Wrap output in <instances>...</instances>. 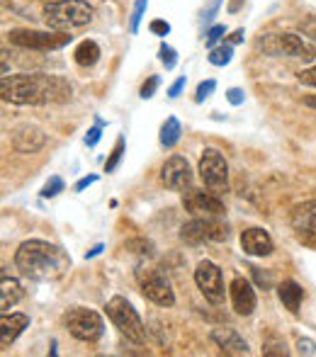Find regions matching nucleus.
Returning <instances> with one entry per match:
<instances>
[{
    "instance_id": "23",
    "label": "nucleus",
    "mask_w": 316,
    "mask_h": 357,
    "mask_svg": "<svg viewBox=\"0 0 316 357\" xmlns=\"http://www.w3.org/2000/svg\"><path fill=\"white\" fill-rule=\"evenodd\" d=\"M180 134H183V126H180V122L176 119V117H168L166 122H163V126H161V146L163 148H173L180 141Z\"/></svg>"
},
{
    "instance_id": "5",
    "label": "nucleus",
    "mask_w": 316,
    "mask_h": 357,
    "mask_svg": "<svg viewBox=\"0 0 316 357\" xmlns=\"http://www.w3.org/2000/svg\"><path fill=\"white\" fill-rule=\"evenodd\" d=\"M107 311V318L115 323V328L127 338V340L136 342V345H144L146 342V328H144V321L141 316L136 313V309L129 304V299L124 297H112L105 307Z\"/></svg>"
},
{
    "instance_id": "30",
    "label": "nucleus",
    "mask_w": 316,
    "mask_h": 357,
    "mask_svg": "<svg viewBox=\"0 0 316 357\" xmlns=\"http://www.w3.org/2000/svg\"><path fill=\"white\" fill-rule=\"evenodd\" d=\"M224 35H226V27L224 25H212L210 30H207V35H205V44L210 46V49H214Z\"/></svg>"
},
{
    "instance_id": "42",
    "label": "nucleus",
    "mask_w": 316,
    "mask_h": 357,
    "mask_svg": "<svg viewBox=\"0 0 316 357\" xmlns=\"http://www.w3.org/2000/svg\"><path fill=\"white\" fill-rule=\"evenodd\" d=\"M263 355H287V350H285V345H280V342H275V345L266 347V350H263Z\"/></svg>"
},
{
    "instance_id": "4",
    "label": "nucleus",
    "mask_w": 316,
    "mask_h": 357,
    "mask_svg": "<svg viewBox=\"0 0 316 357\" xmlns=\"http://www.w3.org/2000/svg\"><path fill=\"white\" fill-rule=\"evenodd\" d=\"M258 51L268 56H290V59L314 61L316 46L306 41L304 37L292 35V32H282V35H266L258 39Z\"/></svg>"
},
{
    "instance_id": "47",
    "label": "nucleus",
    "mask_w": 316,
    "mask_h": 357,
    "mask_svg": "<svg viewBox=\"0 0 316 357\" xmlns=\"http://www.w3.org/2000/svg\"><path fill=\"white\" fill-rule=\"evenodd\" d=\"M314 39H316V35H314Z\"/></svg>"
},
{
    "instance_id": "13",
    "label": "nucleus",
    "mask_w": 316,
    "mask_h": 357,
    "mask_svg": "<svg viewBox=\"0 0 316 357\" xmlns=\"http://www.w3.org/2000/svg\"><path fill=\"white\" fill-rule=\"evenodd\" d=\"M292 229L304 246L316 248V200L301 202L292 209Z\"/></svg>"
},
{
    "instance_id": "35",
    "label": "nucleus",
    "mask_w": 316,
    "mask_h": 357,
    "mask_svg": "<svg viewBox=\"0 0 316 357\" xmlns=\"http://www.w3.org/2000/svg\"><path fill=\"white\" fill-rule=\"evenodd\" d=\"M297 78H299V83H304V86L316 88V66H311V68H306V70H299Z\"/></svg>"
},
{
    "instance_id": "32",
    "label": "nucleus",
    "mask_w": 316,
    "mask_h": 357,
    "mask_svg": "<svg viewBox=\"0 0 316 357\" xmlns=\"http://www.w3.org/2000/svg\"><path fill=\"white\" fill-rule=\"evenodd\" d=\"M214 90H216V81H212V78H210V81H202L200 86H197V90H195V102H205Z\"/></svg>"
},
{
    "instance_id": "8",
    "label": "nucleus",
    "mask_w": 316,
    "mask_h": 357,
    "mask_svg": "<svg viewBox=\"0 0 316 357\" xmlns=\"http://www.w3.org/2000/svg\"><path fill=\"white\" fill-rule=\"evenodd\" d=\"M10 44L20 46V49H32V51H56L64 49L73 37L66 32H39V30H10L8 32Z\"/></svg>"
},
{
    "instance_id": "28",
    "label": "nucleus",
    "mask_w": 316,
    "mask_h": 357,
    "mask_svg": "<svg viewBox=\"0 0 316 357\" xmlns=\"http://www.w3.org/2000/svg\"><path fill=\"white\" fill-rule=\"evenodd\" d=\"M64 187H66V185H64V180H61L59 175H51L49 182H46V185L41 187L39 195L44 197V200H54L56 195H61V192H64Z\"/></svg>"
},
{
    "instance_id": "37",
    "label": "nucleus",
    "mask_w": 316,
    "mask_h": 357,
    "mask_svg": "<svg viewBox=\"0 0 316 357\" xmlns=\"http://www.w3.org/2000/svg\"><path fill=\"white\" fill-rule=\"evenodd\" d=\"M100 136H102V126H100V124L93 126V129H88V134H86V146H88V148L97 146V141H100Z\"/></svg>"
},
{
    "instance_id": "46",
    "label": "nucleus",
    "mask_w": 316,
    "mask_h": 357,
    "mask_svg": "<svg viewBox=\"0 0 316 357\" xmlns=\"http://www.w3.org/2000/svg\"><path fill=\"white\" fill-rule=\"evenodd\" d=\"M304 105L306 107H314V110H316V95H306L304 97Z\"/></svg>"
},
{
    "instance_id": "12",
    "label": "nucleus",
    "mask_w": 316,
    "mask_h": 357,
    "mask_svg": "<svg viewBox=\"0 0 316 357\" xmlns=\"http://www.w3.org/2000/svg\"><path fill=\"white\" fill-rule=\"evenodd\" d=\"M195 284L210 304H221L224 302V275H221L219 265L212 260H200L195 267Z\"/></svg>"
},
{
    "instance_id": "6",
    "label": "nucleus",
    "mask_w": 316,
    "mask_h": 357,
    "mask_svg": "<svg viewBox=\"0 0 316 357\" xmlns=\"http://www.w3.org/2000/svg\"><path fill=\"white\" fill-rule=\"evenodd\" d=\"M64 326L75 340L81 342H97L102 338V331H105V323H102L100 313L86 307L68 309L64 313Z\"/></svg>"
},
{
    "instance_id": "31",
    "label": "nucleus",
    "mask_w": 316,
    "mask_h": 357,
    "mask_svg": "<svg viewBox=\"0 0 316 357\" xmlns=\"http://www.w3.org/2000/svg\"><path fill=\"white\" fill-rule=\"evenodd\" d=\"M158 86H161V78H158V76H149V78H146V83L141 86V90H139L141 100H149V97H154L156 90H158Z\"/></svg>"
},
{
    "instance_id": "3",
    "label": "nucleus",
    "mask_w": 316,
    "mask_h": 357,
    "mask_svg": "<svg viewBox=\"0 0 316 357\" xmlns=\"http://www.w3.org/2000/svg\"><path fill=\"white\" fill-rule=\"evenodd\" d=\"M95 10L88 0H56L44 6V22L49 30H75L93 22Z\"/></svg>"
},
{
    "instance_id": "24",
    "label": "nucleus",
    "mask_w": 316,
    "mask_h": 357,
    "mask_svg": "<svg viewBox=\"0 0 316 357\" xmlns=\"http://www.w3.org/2000/svg\"><path fill=\"white\" fill-rule=\"evenodd\" d=\"M231 59H234V44H221V46H214L210 51V64L212 66H229Z\"/></svg>"
},
{
    "instance_id": "25",
    "label": "nucleus",
    "mask_w": 316,
    "mask_h": 357,
    "mask_svg": "<svg viewBox=\"0 0 316 357\" xmlns=\"http://www.w3.org/2000/svg\"><path fill=\"white\" fill-rule=\"evenodd\" d=\"M124 148H127V139H124V136H120V139H117V144H115V148H112L110 158H107V163H105V173H115L117 171L122 156H124Z\"/></svg>"
},
{
    "instance_id": "40",
    "label": "nucleus",
    "mask_w": 316,
    "mask_h": 357,
    "mask_svg": "<svg viewBox=\"0 0 316 357\" xmlns=\"http://www.w3.org/2000/svg\"><path fill=\"white\" fill-rule=\"evenodd\" d=\"M95 182H97V175L81 177V180L75 182V187H73V190H75V192H83V190H88V187H91V185H95Z\"/></svg>"
},
{
    "instance_id": "27",
    "label": "nucleus",
    "mask_w": 316,
    "mask_h": 357,
    "mask_svg": "<svg viewBox=\"0 0 316 357\" xmlns=\"http://www.w3.org/2000/svg\"><path fill=\"white\" fill-rule=\"evenodd\" d=\"M158 59H161V64L166 66V70H173L178 66V51L173 49L171 44L163 41V44L158 46Z\"/></svg>"
},
{
    "instance_id": "11",
    "label": "nucleus",
    "mask_w": 316,
    "mask_h": 357,
    "mask_svg": "<svg viewBox=\"0 0 316 357\" xmlns=\"http://www.w3.org/2000/svg\"><path fill=\"white\" fill-rule=\"evenodd\" d=\"M183 206L185 211H190L192 217H224L226 206L221 202V197L216 192H205V190H195V187H187L183 192Z\"/></svg>"
},
{
    "instance_id": "34",
    "label": "nucleus",
    "mask_w": 316,
    "mask_h": 357,
    "mask_svg": "<svg viewBox=\"0 0 316 357\" xmlns=\"http://www.w3.org/2000/svg\"><path fill=\"white\" fill-rule=\"evenodd\" d=\"M226 100H229L234 107H239V105H243V100H246V93H243L241 88H229V90H226Z\"/></svg>"
},
{
    "instance_id": "41",
    "label": "nucleus",
    "mask_w": 316,
    "mask_h": 357,
    "mask_svg": "<svg viewBox=\"0 0 316 357\" xmlns=\"http://www.w3.org/2000/svg\"><path fill=\"white\" fill-rule=\"evenodd\" d=\"M248 270L253 272V277H256V282H258V284H261L263 289H268V287H270V277H268V275H263V272L258 270V267H248Z\"/></svg>"
},
{
    "instance_id": "14",
    "label": "nucleus",
    "mask_w": 316,
    "mask_h": 357,
    "mask_svg": "<svg viewBox=\"0 0 316 357\" xmlns=\"http://www.w3.org/2000/svg\"><path fill=\"white\" fill-rule=\"evenodd\" d=\"M161 182L168 187V190L176 192H185L187 187L192 185V171L190 163L183 156H171L161 168Z\"/></svg>"
},
{
    "instance_id": "19",
    "label": "nucleus",
    "mask_w": 316,
    "mask_h": 357,
    "mask_svg": "<svg viewBox=\"0 0 316 357\" xmlns=\"http://www.w3.org/2000/svg\"><path fill=\"white\" fill-rule=\"evenodd\" d=\"M25 328H30V316L27 313H10V316L3 313V318H0V345L10 347Z\"/></svg>"
},
{
    "instance_id": "16",
    "label": "nucleus",
    "mask_w": 316,
    "mask_h": 357,
    "mask_svg": "<svg viewBox=\"0 0 316 357\" xmlns=\"http://www.w3.org/2000/svg\"><path fill=\"white\" fill-rule=\"evenodd\" d=\"M44 146H46V134L39 126L22 124L12 131V148H15L17 153H37Z\"/></svg>"
},
{
    "instance_id": "15",
    "label": "nucleus",
    "mask_w": 316,
    "mask_h": 357,
    "mask_svg": "<svg viewBox=\"0 0 316 357\" xmlns=\"http://www.w3.org/2000/svg\"><path fill=\"white\" fill-rule=\"evenodd\" d=\"M229 294H231V304H234V311L239 316H251L258 307V299H256V289L253 284L246 280V277L236 275L229 284Z\"/></svg>"
},
{
    "instance_id": "7",
    "label": "nucleus",
    "mask_w": 316,
    "mask_h": 357,
    "mask_svg": "<svg viewBox=\"0 0 316 357\" xmlns=\"http://www.w3.org/2000/svg\"><path fill=\"white\" fill-rule=\"evenodd\" d=\"M180 238L190 246L221 243L229 238V224L221 222V217H192L187 224H183Z\"/></svg>"
},
{
    "instance_id": "33",
    "label": "nucleus",
    "mask_w": 316,
    "mask_h": 357,
    "mask_svg": "<svg viewBox=\"0 0 316 357\" xmlns=\"http://www.w3.org/2000/svg\"><path fill=\"white\" fill-rule=\"evenodd\" d=\"M297 352L299 355H316V342L311 338H299L297 340Z\"/></svg>"
},
{
    "instance_id": "22",
    "label": "nucleus",
    "mask_w": 316,
    "mask_h": 357,
    "mask_svg": "<svg viewBox=\"0 0 316 357\" xmlns=\"http://www.w3.org/2000/svg\"><path fill=\"white\" fill-rule=\"evenodd\" d=\"M100 56H102L100 46H97V41H93V39L81 41V44L75 46V51H73L75 64L83 66V68H91V66H95L97 61H100Z\"/></svg>"
},
{
    "instance_id": "10",
    "label": "nucleus",
    "mask_w": 316,
    "mask_h": 357,
    "mask_svg": "<svg viewBox=\"0 0 316 357\" xmlns=\"http://www.w3.org/2000/svg\"><path fill=\"white\" fill-rule=\"evenodd\" d=\"M136 282H139L144 299L154 302L156 307L171 309L176 304V292H173L171 282L161 270H136Z\"/></svg>"
},
{
    "instance_id": "21",
    "label": "nucleus",
    "mask_w": 316,
    "mask_h": 357,
    "mask_svg": "<svg viewBox=\"0 0 316 357\" xmlns=\"http://www.w3.org/2000/svg\"><path fill=\"white\" fill-rule=\"evenodd\" d=\"M277 297H280V302L285 304L287 311H290V313H299L301 299H304V289H301L295 280H285L280 287H277Z\"/></svg>"
},
{
    "instance_id": "38",
    "label": "nucleus",
    "mask_w": 316,
    "mask_h": 357,
    "mask_svg": "<svg viewBox=\"0 0 316 357\" xmlns=\"http://www.w3.org/2000/svg\"><path fill=\"white\" fill-rule=\"evenodd\" d=\"M219 6H221V0H210V6H207L205 12H202V22H205V25H210L212 17H214L216 10H219Z\"/></svg>"
},
{
    "instance_id": "44",
    "label": "nucleus",
    "mask_w": 316,
    "mask_h": 357,
    "mask_svg": "<svg viewBox=\"0 0 316 357\" xmlns=\"http://www.w3.org/2000/svg\"><path fill=\"white\" fill-rule=\"evenodd\" d=\"M105 251V246H102V243H97L95 248H93V251H88L86 253V260H91V258H95V255H100V253Z\"/></svg>"
},
{
    "instance_id": "45",
    "label": "nucleus",
    "mask_w": 316,
    "mask_h": 357,
    "mask_svg": "<svg viewBox=\"0 0 316 357\" xmlns=\"http://www.w3.org/2000/svg\"><path fill=\"white\" fill-rule=\"evenodd\" d=\"M243 6V0H231L229 3V12H239V8Z\"/></svg>"
},
{
    "instance_id": "29",
    "label": "nucleus",
    "mask_w": 316,
    "mask_h": 357,
    "mask_svg": "<svg viewBox=\"0 0 316 357\" xmlns=\"http://www.w3.org/2000/svg\"><path fill=\"white\" fill-rule=\"evenodd\" d=\"M124 248H129V251H134L136 255H144V258L154 255V246H151L149 241H144V238H136V241H127Z\"/></svg>"
},
{
    "instance_id": "9",
    "label": "nucleus",
    "mask_w": 316,
    "mask_h": 357,
    "mask_svg": "<svg viewBox=\"0 0 316 357\" xmlns=\"http://www.w3.org/2000/svg\"><path fill=\"white\" fill-rule=\"evenodd\" d=\"M200 177L207 190L216 192V195L229 192V163H226L224 153L216 148H205L200 156Z\"/></svg>"
},
{
    "instance_id": "1",
    "label": "nucleus",
    "mask_w": 316,
    "mask_h": 357,
    "mask_svg": "<svg viewBox=\"0 0 316 357\" xmlns=\"http://www.w3.org/2000/svg\"><path fill=\"white\" fill-rule=\"evenodd\" d=\"M71 86L61 76H46V73H17V76H3L0 81V95L12 105H51V102L71 100Z\"/></svg>"
},
{
    "instance_id": "18",
    "label": "nucleus",
    "mask_w": 316,
    "mask_h": 357,
    "mask_svg": "<svg viewBox=\"0 0 316 357\" xmlns=\"http://www.w3.org/2000/svg\"><path fill=\"white\" fill-rule=\"evenodd\" d=\"M210 338L224 355H248V352H251L248 342L243 340L234 328H214Z\"/></svg>"
},
{
    "instance_id": "26",
    "label": "nucleus",
    "mask_w": 316,
    "mask_h": 357,
    "mask_svg": "<svg viewBox=\"0 0 316 357\" xmlns=\"http://www.w3.org/2000/svg\"><path fill=\"white\" fill-rule=\"evenodd\" d=\"M146 8H149V0H136L134 3V10H131V17H129V32L136 35L139 32V25L146 15Z\"/></svg>"
},
{
    "instance_id": "2",
    "label": "nucleus",
    "mask_w": 316,
    "mask_h": 357,
    "mask_svg": "<svg viewBox=\"0 0 316 357\" xmlns=\"http://www.w3.org/2000/svg\"><path fill=\"white\" fill-rule=\"evenodd\" d=\"M15 265L30 280L54 282L68 272L71 258L54 243L41 241V238H30L15 251Z\"/></svg>"
},
{
    "instance_id": "36",
    "label": "nucleus",
    "mask_w": 316,
    "mask_h": 357,
    "mask_svg": "<svg viewBox=\"0 0 316 357\" xmlns=\"http://www.w3.org/2000/svg\"><path fill=\"white\" fill-rule=\"evenodd\" d=\"M149 30L154 32V35H158V37H168V35H171V25H168L166 20H154L149 25Z\"/></svg>"
},
{
    "instance_id": "20",
    "label": "nucleus",
    "mask_w": 316,
    "mask_h": 357,
    "mask_svg": "<svg viewBox=\"0 0 316 357\" xmlns=\"http://www.w3.org/2000/svg\"><path fill=\"white\" fill-rule=\"evenodd\" d=\"M22 297H25V289H22L20 282L15 277L3 275V280H0V309H3V313L10 311Z\"/></svg>"
},
{
    "instance_id": "17",
    "label": "nucleus",
    "mask_w": 316,
    "mask_h": 357,
    "mask_svg": "<svg viewBox=\"0 0 316 357\" xmlns=\"http://www.w3.org/2000/svg\"><path fill=\"white\" fill-rule=\"evenodd\" d=\"M241 248H243V253L251 258H266V255H270L275 246H272V238L266 229L251 226L241 233Z\"/></svg>"
},
{
    "instance_id": "43",
    "label": "nucleus",
    "mask_w": 316,
    "mask_h": 357,
    "mask_svg": "<svg viewBox=\"0 0 316 357\" xmlns=\"http://www.w3.org/2000/svg\"><path fill=\"white\" fill-rule=\"evenodd\" d=\"M243 37H246V32H243V30H234V32H231V37H229V44H241Z\"/></svg>"
},
{
    "instance_id": "39",
    "label": "nucleus",
    "mask_w": 316,
    "mask_h": 357,
    "mask_svg": "<svg viewBox=\"0 0 316 357\" xmlns=\"http://www.w3.org/2000/svg\"><path fill=\"white\" fill-rule=\"evenodd\" d=\"M185 83H187V78H185V76L178 78V81L173 83L171 88H168V97H173V100H176V97H180V93L185 90Z\"/></svg>"
}]
</instances>
